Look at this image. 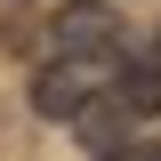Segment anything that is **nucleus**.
I'll use <instances>...</instances> for the list:
<instances>
[{
    "mask_svg": "<svg viewBox=\"0 0 161 161\" xmlns=\"http://www.w3.org/2000/svg\"><path fill=\"white\" fill-rule=\"evenodd\" d=\"M121 64H129V57H48V64L32 73V105H40L48 121H80V113L121 80Z\"/></svg>",
    "mask_w": 161,
    "mask_h": 161,
    "instance_id": "obj_1",
    "label": "nucleus"
},
{
    "mask_svg": "<svg viewBox=\"0 0 161 161\" xmlns=\"http://www.w3.org/2000/svg\"><path fill=\"white\" fill-rule=\"evenodd\" d=\"M121 48H129V32L105 0H64L48 24V57H121Z\"/></svg>",
    "mask_w": 161,
    "mask_h": 161,
    "instance_id": "obj_2",
    "label": "nucleus"
},
{
    "mask_svg": "<svg viewBox=\"0 0 161 161\" xmlns=\"http://www.w3.org/2000/svg\"><path fill=\"white\" fill-rule=\"evenodd\" d=\"M97 161H161V145H113V153H97Z\"/></svg>",
    "mask_w": 161,
    "mask_h": 161,
    "instance_id": "obj_3",
    "label": "nucleus"
},
{
    "mask_svg": "<svg viewBox=\"0 0 161 161\" xmlns=\"http://www.w3.org/2000/svg\"><path fill=\"white\" fill-rule=\"evenodd\" d=\"M153 64H161V40H153Z\"/></svg>",
    "mask_w": 161,
    "mask_h": 161,
    "instance_id": "obj_4",
    "label": "nucleus"
}]
</instances>
